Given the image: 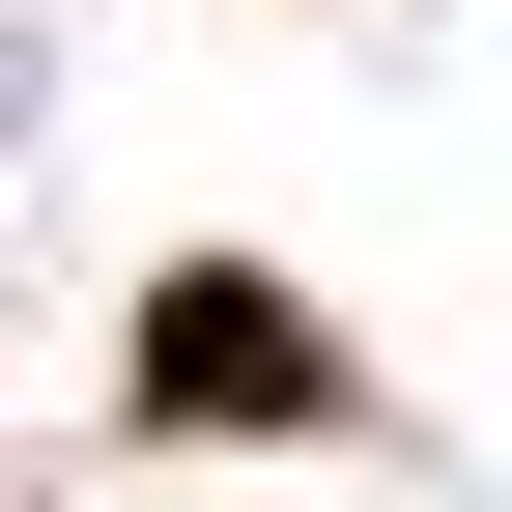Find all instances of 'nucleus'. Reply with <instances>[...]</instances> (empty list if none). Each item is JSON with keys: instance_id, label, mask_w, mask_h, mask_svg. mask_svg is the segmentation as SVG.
<instances>
[{"instance_id": "1", "label": "nucleus", "mask_w": 512, "mask_h": 512, "mask_svg": "<svg viewBox=\"0 0 512 512\" xmlns=\"http://www.w3.org/2000/svg\"><path fill=\"white\" fill-rule=\"evenodd\" d=\"M143 427H342V342H313L256 256H171L143 285Z\"/></svg>"}]
</instances>
